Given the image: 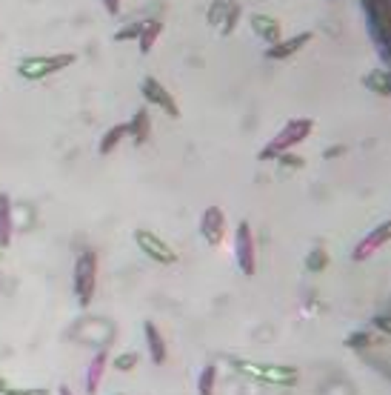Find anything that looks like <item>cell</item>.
<instances>
[{"label": "cell", "mask_w": 391, "mask_h": 395, "mask_svg": "<svg viewBox=\"0 0 391 395\" xmlns=\"http://www.w3.org/2000/svg\"><path fill=\"white\" fill-rule=\"evenodd\" d=\"M106 364H108V356L100 349L97 356L92 358V364H89V372H86V392H89V395H97V387H100V381H103Z\"/></svg>", "instance_id": "cell-13"}, {"label": "cell", "mask_w": 391, "mask_h": 395, "mask_svg": "<svg viewBox=\"0 0 391 395\" xmlns=\"http://www.w3.org/2000/svg\"><path fill=\"white\" fill-rule=\"evenodd\" d=\"M140 92H143V98L149 100V103H155V107H160L169 118H180V107L175 103V98H171L169 92H166V86L160 80H155V77H143V83H140Z\"/></svg>", "instance_id": "cell-7"}, {"label": "cell", "mask_w": 391, "mask_h": 395, "mask_svg": "<svg viewBox=\"0 0 391 395\" xmlns=\"http://www.w3.org/2000/svg\"><path fill=\"white\" fill-rule=\"evenodd\" d=\"M9 389V381H6V376H0V395H3Z\"/></svg>", "instance_id": "cell-28"}, {"label": "cell", "mask_w": 391, "mask_h": 395, "mask_svg": "<svg viewBox=\"0 0 391 395\" xmlns=\"http://www.w3.org/2000/svg\"><path fill=\"white\" fill-rule=\"evenodd\" d=\"M77 57L69 55V52H63V55H29L17 64V75L23 80H43V77H49L55 72L69 69Z\"/></svg>", "instance_id": "cell-1"}, {"label": "cell", "mask_w": 391, "mask_h": 395, "mask_svg": "<svg viewBox=\"0 0 391 395\" xmlns=\"http://www.w3.org/2000/svg\"><path fill=\"white\" fill-rule=\"evenodd\" d=\"M251 29H254V35L263 37L266 44H274V40L280 37V24L274 17H269V15H254L251 17Z\"/></svg>", "instance_id": "cell-15"}, {"label": "cell", "mask_w": 391, "mask_h": 395, "mask_svg": "<svg viewBox=\"0 0 391 395\" xmlns=\"http://www.w3.org/2000/svg\"><path fill=\"white\" fill-rule=\"evenodd\" d=\"M368 344H372V336H368V332H354V336L345 338V347H352V349H365Z\"/></svg>", "instance_id": "cell-21"}, {"label": "cell", "mask_w": 391, "mask_h": 395, "mask_svg": "<svg viewBox=\"0 0 391 395\" xmlns=\"http://www.w3.org/2000/svg\"><path fill=\"white\" fill-rule=\"evenodd\" d=\"M200 235L211 246H217V244L223 241V235H226V215H223L220 206H209V210L203 212V218H200Z\"/></svg>", "instance_id": "cell-8"}, {"label": "cell", "mask_w": 391, "mask_h": 395, "mask_svg": "<svg viewBox=\"0 0 391 395\" xmlns=\"http://www.w3.org/2000/svg\"><path fill=\"white\" fill-rule=\"evenodd\" d=\"M280 163H286V166H300L303 160H300V158H294V155H286V158H280Z\"/></svg>", "instance_id": "cell-27"}, {"label": "cell", "mask_w": 391, "mask_h": 395, "mask_svg": "<svg viewBox=\"0 0 391 395\" xmlns=\"http://www.w3.org/2000/svg\"><path fill=\"white\" fill-rule=\"evenodd\" d=\"M214 381H217V369H214L211 364L203 367L200 378H198V392H200V395H214Z\"/></svg>", "instance_id": "cell-17"}, {"label": "cell", "mask_w": 391, "mask_h": 395, "mask_svg": "<svg viewBox=\"0 0 391 395\" xmlns=\"http://www.w3.org/2000/svg\"><path fill=\"white\" fill-rule=\"evenodd\" d=\"M15 235V215H12V198L0 192V249H6Z\"/></svg>", "instance_id": "cell-10"}, {"label": "cell", "mask_w": 391, "mask_h": 395, "mask_svg": "<svg viewBox=\"0 0 391 395\" xmlns=\"http://www.w3.org/2000/svg\"><path fill=\"white\" fill-rule=\"evenodd\" d=\"M126 127H128V138H132L135 143H143V140H149V132H151V118H149L146 109H137Z\"/></svg>", "instance_id": "cell-14"}, {"label": "cell", "mask_w": 391, "mask_h": 395, "mask_svg": "<svg viewBox=\"0 0 391 395\" xmlns=\"http://www.w3.org/2000/svg\"><path fill=\"white\" fill-rule=\"evenodd\" d=\"M57 395H75V392H72L66 384H63V387H57Z\"/></svg>", "instance_id": "cell-29"}, {"label": "cell", "mask_w": 391, "mask_h": 395, "mask_svg": "<svg viewBox=\"0 0 391 395\" xmlns=\"http://www.w3.org/2000/svg\"><path fill=\"white\" fill-rule=\"evenodd\" d=\"M140 29H143V24H132V26H126L123 32H115V40H117V44H123V40H132V37L140 35Z\"/></svg>", "instance_id": "cell-22"}, {"label": "cell", "mask_w": 391, "mask_h": 395, "mask_svg": "<svg viewBox=\"0 0 391 395\" xmlns=\"http://www.w3.org/2000/svg\"><path fill=\"white\" fill-rule=\"evenodd\" d=\"M160 24L158 20H146L143 24V29H140V35H137V46H140V52L143 55H149L151 52V46H155V40L160 37Z\"/></svg>", "instance_id": "cell-16"}, {"label": "cell", "mask_w": 391, "mask_h": 395, "mask_svg": "<svg viewBox=\"0 0 391 395\" xmlns=\"http://www.w3.org/2000/svg\"><path fill=\"white\" fill-rule=\"evenodd\" d=\"M229 9H231V3H229V0H214V6L209 9V24H211V26L223 24V17L229 15Z\"/></svg>", "instance_id": "cell-18"}, {"label": "cell", "mask_w": 391, "mask_h": 395, "mask_svg": "<svg viewBox=\"0 0 391 395\" xmlns=\"http://www.w3.org/2000/svg\"><path fill=\"white\" fill-rule=\"evenodd\" d=\"M374 327L383 332H391V318H374Z\"/></svg>", "instance_id": "cell-26"}, {"label": "cell", "mask_w": 391, "mask_h": 395, "mask_svg": "<svg viewBox=\"0 0 391 395\" xmlns=\"http://www.w3.org/2000/svg\"><path fill=\"white\" fill-rule=\"evenodd\" d=\"M123 138H128V127H126V123H117V127L106 129L103 138L97 140V152H100V155H112V152L120 147Z\"/></svg>", "instance_id": "cell-12"}, {"label": "cell", "mask_w": 391, "mask_h": 395, "mask_svg": "<svg viewBox=\"0 0 391 395\" xmlns=\"http://www.w3.org/2000/svg\"><path fill=\"white\" fill-rule=\"evenodd\" d=\"M135 244L140 246V252L158 264H178V252L171 249L160 235H155L151 230H135Z\"/></svg>", "instance_id": "cell-5"}, {"label": "cell", "mask_w": 391, "mask_h": 395, "mask_svg": "<svg viewBox=\"0 0 391 395\" xmlns=\"http://www.w3.org/2000/svg\"><path fill=\"white\" fill-rule=\"evenodd\" d=\"M115 367H117L120 372L135 369V367H137V352H120V356L115 358Z\"/></svg>", "instance_id": "cell-20"}, {"label": "cell", "mask_w": 391, "mask_h": 395, "mask_svg": "<svg viewBox=\"0 0 391 395\" xmlns=\"http://www.w3.org/2000/svg\"><path fill=\"white\" fill-rule=\"evenodd\" d=\"M325 264H329V255H325L323 249H314V252H309L306 266L312 269V273H320V269H325Z\"/></svg>", "instance_id": "cell-19"}, {"label": "cell", "mask_w": 391, "mask_h": 395, "mask_svg": "<svg viewBox=\"0 0 391 395\" xmlns=\"http://www.w3.org/2000/svg\"><path fill=\"white\" fill-rule=\"evenodd\" d=\"M234 261L237 266L243 269V275H254V238H251V226L243 221L237 226V235H234Z\"/></svg>", "instance_id": "cell-6"}, {"label": "cell", "mask_w": 391, "mask_h": 395, "mask_svg": "<svg viewBox=\"0 0 391 395\" xmlns=\"http://www.w3.org/2000/svg\"><path fill=\"white\" fill-rule=\"evenodd\" d=\"M240 372H249L257 381H269V384H283L294 387L297 384V369L294 367H277V364H251V361H231Z\"/></svg>", "instance_id": "cell-3"}, {"label": "cell", "mask_w": 391, "mask_h": 395, "mask_svg": "<svg viewBox=\"0 0 391 395\" xmlns=\"http://www.w3.org/2000/svg\"><path fill=\"white\" fill-rule=\"evenodd\" d=\"M3 395H49V389H43V387H32V389H6Z\"/></svg>", "instance_id": "cell-24"}, {"label": "cell", "mask_w": 391, "mask_h": 395, "mask_svg": "<svg viewBox=\"0 0 391 395\" xmlns=\"http://www.w3.org/2000/svg\"><path fill=\"white\" fill-rule=\"evenodd\" d=\"M309 132H312V120H292L289 127H286L283 132H280V135H277V138L269 143V147H266L263 152H260V158L269 160V158L283 155L289 147H294V143H300V140L306 138Z\"/></svg>", "instance_id": "cell-4"}, {"label": "cell", "mask_w": 391, "mask_h": 395, "mask_svg": "<svg viewBox=\"0 0 391 395\" xmlns=\"http://www.w3.org/2000/svg\"><path fill=\"white\" fill-rule=\"evenodd\" d=\"M303 40H306V37H294L292 44H286V49H269V57H280V55H289V52H294V49L303 44Z\"/></svg>", "instance_id": "cell-23"}, {"label": "cell", "mask_w": 391, "mask_h": 395, "mask_svg": "<svg viewBox=\"0 0 391 395\" xmlns=\"http://www.w3.org/2000/svg\"><path fill=\"white\" fill-rule=\"evenodd\" d=\"M391 241V221H385L383 226H377L374 232H368L360 244H357V249H354V261H365L368 255L374 252V249H380L383 244H388Z\"/></svg>", "instance_id": "cell-9"}, {"label": "cell", "mask_w": 391, "mask_h": 395, "mask_svg": "<svg viewBox=\"0 0 391 395\" xmlns=\"http://www.w3.org/2000/svg\"><path fill=\"white\" fill-rule=\"evenodd\" d=\"M143 336H146V347H149V352H151V361L163 364V361H166V341H163V336L158 332V327L151 324V321H146V324H143Z\"/></svg>", "instance_id": "cell-11"}, {"label": "cell", "mask_w": 391, "mask_h": 395, "mask_svg": "<svg viewBox=\"0 0 391 395\" xmlns=\"http://www.w3.org/2000/svg\"><path fill=\"white\" fill-rule=\"evenodd\" d=\"M103 9L108 12V15H120V0H103Z\"/></svg>", "instance_id": "cell-25"}, {"label": "cell", "mask_w": 391, "mask_h": 395, "mask_svg": "<svg viewBox=\"0 0 391 395\" xmlns=\"http://www.w3.org/2000/svg\"><path fill=\"white\" fill-rule=\"evenodd\" d=\"M75 298L80 306H89L97 289V252L92 249H83L75 261Z\"/></svg>", "instance_id": "cell-2"}]
</instances>
